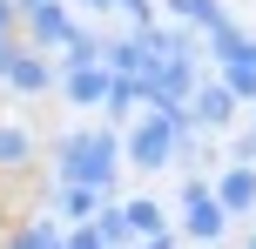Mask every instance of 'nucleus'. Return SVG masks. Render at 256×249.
Segmentation results:
<instances>
[{"label": "nucleus", "mask_w": 256, "mask_h": 249, "mask_svg": "<svg viewBox=\"0 0 256 249\" xmlns=\"http://www.w3.org/2000/svg\"><path fill=\"white\" fill-rule=\"evenodd\" d=\"M142 249H176V236H168V229H162V236H148V243H142Z\"/></svg>", "instance_id": "obj_20"}, {"label": "nucleus", "mask_w": 256, "mask_h": 249, "mask_svg": "<svg viewBox=\"0 0 256 249\" xmlns=\"http://www.w3.org/2000/svg\"><path fill=\"white\" fill-rule=\"evenodd\" d=\"M14 7H34V0H14Z\"/></svg>", "instance_id": "obj_22"}, {"label": "nucleus", "mask_w": 256, "mask_h": 249, "mask_svg": "<svg viewBox=\"0 0 256 249\" xmlns=\"http://www.w3.org/2000/svg\"><path fill=\"white\" fill-rule=\"evenodd\" d=\"M27 169H34V135L0 121V175H27Z\"/></svg>", "instance_id": "obj_8"}, {"label": "nucleus", "mask_w": 256, "mask_h": 249, "mask_svg": "<svg viewBox=\"0 0 256 249\" xmlns=\"http://www.w3.org/2000/svg\"><path fill=\"white\" fill-rule=\"evenodd\" d=\"M94 236H102L108 249H122V243H128V216H122V209H102V216H94Z\"/></svg>", "instance_id": "obj_16"}, {"label": "nucleus", "mask_w": 256, "mask_h": 249, "mask_svg": "<svg viewBox=\"0 0 256 249\" xmlns=\"http://www.w3.org/2000/svg\"><path fill=\"white\" fill-rule=\"evenodd\" d=\"M54 243H61V229H54V223H27V229H14V236H7V249H54Z\"/></svg>", "instance_id": "obj_14"}, {"label": "nucleus", "mask_w": 256, "mask_h": 249, "mask_svg": "<svg viewBox=\"0 0 256 249\" xmlns=\"http://www.w3.org/2000/svg\"><path fill=\"white\" fill-rule=\"evenodd\" d=\"M222 94H230V101H256V67L250 61H230L222 67V81H216Z\"/></svg>", "instance_id": "obj_10"}, {"label": "nucleus", "mask_w": 256, "mask_h": 249, "mask_svg": "<svg viewBox=\"0 0 256 249\" xmlns=\"http://www.w3.org/2000/svg\"><path fill=\"white\" fill-rule=\"evenodd\" d=\"M0 40H20V7L14 0H0Z\"/></svg>", "instance_id": "obj_17"}, {"label": "nucleus", "mask_w": 256, "mask_h": 249, "mask_svg": "<svg viewBox=\"0 0 256 249\" xmlns=\"http://www.w3.org/2000/svg\"><path fill=\"white\" fill-rule=\"evenodd\" d=\"M0 81H7L14 94H48V88H54V67L40 61L34 47H20V54H14V67H7V74H0Z\"/></svg>", "instance_id": "obj_5"}, {"label": "nucleus", "mask_w": 256, "mask_h": 249, "mask_svg": "<svg viewBox=\"0 0 256 249\" xmlns=\"http://www.w3.org/2000/svg\"><path fill=\"white\" fill-rule=\"evenodd\" d=\"M61 101H81V108L108 101V67H61Z\"/></svg>", "instance_id": "obj_7"}, {"label": "nucleus", "mask_w": 256, "mask_h": 249, "mask_svg": "<svg viewBox=\"0 0 256 249\" xmlns=\"http://www.w3.org/2000/svg\"><path fill=\"white\" fill-rule=\"evenodd\" d=\"M250 67H256V54H250Z\"/></svg>", "instance_id": "obj_23"}, {"label": "nucleus", "mask_w": 256, "mask_h": 249, "mask_svg": "<svg viewBox=\"0 0 256 249\" xmlns=\"http://www.w3.org/2000/svg\"><path fill=\"white\" fill-rule=\"evenodd\" d=\"M209 196H216V209H222V216L256 209V169H222V182L209 189Z\"/></svg>", "instance_id": "obj_6"}, {"label": "nucleus", "mask_w": 256, "mask_h": 249, "mask_svg": "<svg viewBox=\"0 0 256 249\" xmlns=\"http://www.w3.org/2000/svg\"><path fill=\"white\" fill-rule=\"evenodd\" d=\"M122 169L115 135H68L61 142V189H108Z\"/></svg>", "instance_id": "obj_1"}, {"label": "nucleus", "mask_w": 256, "mask_h": 249, "mask_svg": "<svg viewBox=\"0 0 256 249\" xmlns=\"http://www.w3.org/2000/svg\"><path fill=\"white\" fill-rule=\"evenodd\" d=\"M168 13H182V20H196V27H222L216 0H168Z\"/></svg>", "instance_id": "obj_15"}, {"label": "nucleus", "mask_w": 256, "mask_h": 249, "mask_svg": "<svg viewBox=\"0 0 256 249\" xmlns=\"http://www.w3.org/2000/svg\"><path fill=\"white\" fill-rule=\"evenodd\" d=\"M189 135H196L189 108H182V115H148L135 135H128V162H135V169H162L168 155H182V148H189Z\"/></svg>", "instance_id": "obj_2"}, {"label": "nucleus", "mask_w": 256, "mask_h": 249, "mask_svg": "<svg viewBox=\"0 0 256 249\" xmlns=\"http://www.w3.org/2000/svg\"><path fill=\"white\" fill-rule=\"evenodd\" d=\"M189 108H196L189 121H209V128H222V121H236V101H230V94L216 88V81H209V88H196V94H189Z\"/></svg>", "instance_id": "obj_9"}, {"label": "nucleus", "mask_w": 256, "mask_h": 249, "mask_svg": "<svg viewBox=\"0 0 256 249\" xmlns=\"http://www.w3.org/2000/svg\"><path fill=\"white\" fill-rule=\"evenodd\" d=\"M61 209L74 216V223H94V216H102V189H61Z\"/></svg>", "instance_id": "obj_12"}, {"label": "nucleus", "mask_w": 256, "mask_h": 249, "mask_svg": "<svg viewBox=\"0 0 256 249\" xmlns=\"http://www.w3.org/2000/svg\"><path fill=\"white\" fill-rule=\"evenodd\" d=\"M61 67H102V40H94V34H74L61 47Z\"/></svg>", "instance_id": "obj_13"}, {"label": "nucleus", "mask_w": 256, "mask_h": 249, "mask_svg": "<svg viewBox=\"0 0 256 249\" xmlns=\"http://www.w3.org/2000/svg\"><path fill=\"white\" fill-rule=\"evenodd\" d=\"M0 209H7V202H0Z\"/></svg>", "instance_id": "obj_25"}, {"label": "nucleus", "mask_w": 256, "mask_h": 249, "mask_svg": "<svg viewBox=\"0 0 256 249\" xmlns=\"http://www.w3.org/2000/svg\"><path fill=\"white\" fill-rule=\"evenodd\" d=\"M128 236H142V243H148V236H162V209H155V202H128Z\"/></svg>", "instance_id": "obj_11"}, {"label": "nucleus", "mask_w": 256, "mask_h": 249, "mask_svg": "<svg viewBox=\"0 0 256 249\" xmlns=\"http://www.w3.org/2000/svg\"><path fill=\"white\" fill-rule=\"evenodd\" d=\"M250 249H256V236H250Z\"/></svg>", "instance_id": "obj_24"}, {"label": "nucleus", "mask_w": 256, "mask_h": 249, "mask_svg": "<svg viewBox=\"0 0 256 249\" xmlns=\"http://www.w3.org/2000/svg\"><path fill=\"white\" fill-rule=\"evenodd\" d=\"M182 202H189V216H182V223H189V236H196V243H216L230 216L216 209V196H209V182H189V189H182Z\"/></svg>", "instance_id": "obj_4"}, {"label": "nucleus", "mask_w": 256, "mask_h": 249, "mask_svg": "<svg viewBox=\"0 0 256 249\" xmlns=\"http://www.w3.org/2000/svg\"><path fill=\"white\" fill-rule=\"evenodd\" d=\"M115 7L128 13V20H135V34H142V27H148V0H115Z\"/></svg>", "instance_id": "obj_19"}, {"label": "nucleus", "mask_w": 256, "mask_h": 249, "mask_svg": "<svg viewBox=\"0 0 256 249\" xmlns=\"http://www.w3.org/2000/svg\"><path fill=\"white\" fill-rule=\"evenodd\" d=\"M81 7H115V0H81Z\"/></svg>", "instance_id": "obj_21"}, {"label": "nucleus", "mask_w": 256, "mask_h": 249, "mask_svg": "<svg viewBox=\"0 0 256 249\" xmlns=\"http://www.w3.org/2000/svg\"><path fill=\"white\" fill-rule=\"evenodd\" d=\"M61 249H108V243H102V236H94V223H81V229H74V236H68Z\"/></svg>", "instance_id": "obj_18"}, {"label": "nucleus", "mask_w": 256, "mask_h": 249, "mask_svg": "<svg viewBox=\"0 0 256 249\" xmlns=\"http://www.w3.org/2000/svg\"><path fill=\"white\" fill-rule=\"evenodd\" d=\"M20 34L34 47H68L81 27H74V7L68 0H34V7H20Z\"/></svg>", "instance_id": "obj_3"}, {"label": "nucleus", "mask_w": 256, "mask_h": 249, "mask_svg": "<svg viewBox=\"0 0 256 249\" xmlns=\"http://www.w3.org/2000/svg\"><path fill=\"white\" fill-rule=\"evenodd\" d=\"M54 249H61V243H54Z\"/></svg>", "instance_id": "obj_26"}]
</instances>
